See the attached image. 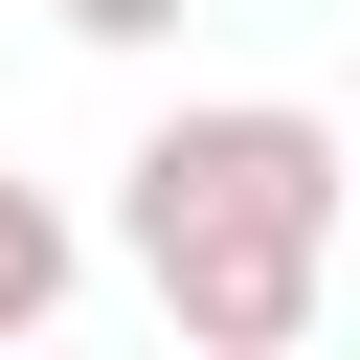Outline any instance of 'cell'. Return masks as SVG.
Segmentation results:
<instances>
[{
    "mask_svg": "<svg viewBox=\"0 0 360 360\" xmlns=\"http://www.w3.org/2000/svg\"><path fill=\"white\" fill-rule=\"evenodd\" d=\"M45 22H68V45H180L202 0H45Z\"/></svg>",
    "mask_w": 360,
    "mask_h": 360,
    "instance_id": "cell-3",
    "label": "cell"
},
{
    "mask_svg": "<svg viewBox=\"0 0 360 360\" xmlns=\"http://www.w3.org/2000/svg\"><path fill=\"white\" fill-rule=\"evenodd\" d=\"M68 270H90V225H68L45 180H0V338H45V315H68Z\"/></svg>",
    "mask_w": 360,
    "mask_h": 360,
    "instance_id": "cell-2",
    "label": "cell"
},
{
    "mask_svg": "<svg viewBox=\"0 0 360 360\" xmlns=\"http://www.w3.org/2000/svg\"><path fill=\"white\" fill-rule=\"evenodd\" d=\"M338 202H360V158H338L292 90H202V112H158V135L112 158V248L158 270V315H180L202 360H292V338H315Z\"/></svg>",
    "mask_w": 360,
    "mask_h": 360,
    "instance_id": "cell-1",
    "label": "cell"
}]
</instances>
